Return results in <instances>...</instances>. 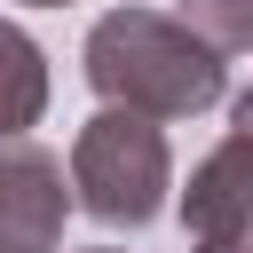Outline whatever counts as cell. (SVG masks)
Here are the masks:
<instances>
[{"label": "cell", "mask_w": 253, "mask_h": 253, "mask_svg": "<svg viewBox=\"0 0 253 253\" xmlns=\"http://www.w3.org/2000/svg\"><path fill=\"white\" fill-rule=\"evenodd\" d=\"M87 253H119V245H87Z\"/></svg>", "instance_id": "10"}, {"label": "cell", "mask_w": 253, "mask_h": 253, "mask_svg": "<svg viewBox=\"0 0 253 253\" xmlns=\"http://www.w3.org/2000/svg\"><path fill=\"white\" fill-rule=\"evenodd\" d=\"M182 229H190V245H253V142L245 134H229L221 150H206L190 166Z\"/></svg>", "instance_id": "4"}, {"label": "cell", "mask_w": 253, "mask_h": 253, "mask_svg": "<svg viewBox=\"0 0 253 253\" xmlns=\"http://www.w3.org/2000/svg\"><path fill=\"white\" fill-rule=\"evenodd\" d=\"M190 253H253V245H190Z\"/></svg>", "instance_id": "8"}, {"label": "cell", "mask_w": 253, "mask_h": 253, "mask_svg": "<svg viewBox=\"0 0 253 253\" xmlns=\"http://www.w3.org/2000/svg\"><path fill=\"white\" fill-rule=\"evenodd\" d=\"M24 8H71V0H24Z\"/></svg>", "instance_id": "9"}, {"label": "cell", "mask_w": 253, "mask_h": 253, "mask_svg": "<svg viewBox=\"0 0 253 253\" xmlns=\"http://www.w3.org/2000/svg\"><path fill=\"white\" fill-rule=\"evenodd\" d=\"M71 206V174L47 142H0V253H55Z\"/></svg>", "instance_id": "3"}, {"label": "cell", "mask_w": 253, "mask_h": 253, "mask_svg": "<svg viewBox=\"0 0 253 253\" xmlns=\"http://www.w3.org/2000/svg\"><path fill=\"white\" fill-rule=\"evenodd\" d=\"M47 111V55L24 24L0 16V142H24Z\"/></svg>", "instance_id": "5"}, {"label": "cell", "mask_w": 253, "mask_h": 253, "mask_svg": "<svg viewBox=\"0 0 253 253\" xmlns=\"http://www.w3.org/2000/svg\"><path fill=\"white\" fill-rule=\"evenodd\" d=\"M79 63L103 111H134V119H198L229 95V55H213L182 16H158V8L95 16Z\"/></svg>", "instance_id": "1"}, {"label": "cell", "mask_w": 253, "mask_h": 253, "mask_svg": "<svg viewBox=\"0 0 253 253\" xmlns=\"http://www.w3.org/2000/svg\"><path fill=\"white\" fill-rule=\"evenodd\" d=\"M174 16H182L213 55H245V47H253V0H174Z\"/></svg>", "instance_id": "6"}, {"label": "cell", "mask_w": 253, "mask_h": 253, "mask_svg": "<svg viewBox=\"0 0 253 253\" xmlns=\"http://www.w3.org/2000/svg\"><path fill=\"white\" fill-rule=\"evenodd\" d=\"M229 134H245V142H253V87H245V95L229 103Z\"/></svg>", "instance_id": "7"}, {"label": "cell", "mask_w": 253, "mask_h": 253, "mask_svg": "<svg viewBox=\"0 0 253 253\" xmlns=\"http://www.w3.org/2000/svg\"><path fill=\"white\" fill-rule=\"evenodd\" d=\"M166 190H174V150H166L158 119L95 111L71 134V198L87 206V221L134 237L166 213Z\"/></svg>", "instance_id": "2"}]
</instances>
